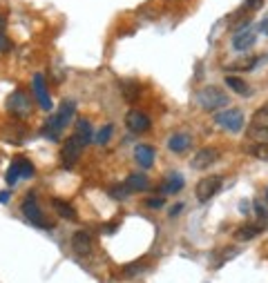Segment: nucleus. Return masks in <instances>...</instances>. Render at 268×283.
Wrapping results in <instances>:
<instances>
[{"instance_id":"9d476101","label":"nucleus","mask_w":268,"mask_h":283,"mask_svg":"<svg viewBox=\"0 0 268 283\" xmlns=\"http://www.w3.org/2000/svg\"><path fill=\"white\" fill-rule=\"evenodd\" d=\"M125 125H127V130L134 132V134H143L152 127V121H150L148 114L139 112V109H130L125 116Z\"/></svg>"},{"instance_id":"ddd939ff","label":"nucleus","mask_w":268,"mask_h":283,"mask_svg":"<svg viewBox=\"0 0 268 283\" xmlns=\"http://www.w3.org/2000/svg\"><path fill=\"white\" fill-rule=\"evenodd\" d=\"M154 147L152 145H137L134 147V158H137V163L141 165L143 170H148L154 165Z\"/></svg>"},{"instance_id":"20e7f679","label":"nucleus","mask_w":268,"mask_h":283,"mask_svg":"<svg viewBox=\"0 0 268 283\" xmlns=\"http://www.w3.org/2000/svg\"><path fill=\"white\" fill-rule=\"evenodd\" d=\"M85 143L81 140V136L78 134H74V136H70L65 140L63 150H60V165H63L65 170H72L76 165V161L81 158V152H83Z\"/></svg>"},{"instance_id":"4c0bfd02","label":"nucleus","mask_w":268,"mask_h":283,"mask_svg":"<svg viewBox=\"0 0 268 283\" xmlns=\"http://www.w3.org/2000/svg\"><path fill=\"white\" fill-rule=\"evenodd\" d=\"M9 196H11L9 192H0V203H7V201H9Z\"/></svg>"},{"instance_id":"e433bc0d","label":"nucleus","mask_w":268,"mask_h":283,"mask_svg":"<svg viewBox=\"0 0 268 283\" xmlns=\"http://www.w3.org/2000/svg\"><path fill=\"white\" fill-rule=\"evenodd\" d=\"M114 230H117V223H107V225H105V232H107V234H112Z\"/></svg>"},{"instance_id":"c85d7f7f","label":"nucleus","mask_w":268,"mask_h":283,"mask_svg":"<svg viewBox=\"0 0 268 283\" xmlns=\"http://www.w3.org/2000/svg\"><path fill=\"white\" fill-rule=\"evenodd\" d=\"M145 207H150V210H159V207H163V199H145Z\"/></svg>"},{"instance_id":"aec40b11","label":"nucleus","mask_w":268,"mask_h":283,"mask_svg":"<svg viewBox=\"0 0 268 283\" xmlns=\"http://www.w3.org/2000/svg\"><path fill=\"white\" fill-rule=\"evenodd\" d=\"M226 85L230 89L235 91V94H241V96H248L251 94V89H248V85L241 81V78H237V76H228L226 78Z\"/></svg>"},{"instance_id":"393cba45","label":"nucleus","mask_w":268,"mask_h":283,"mask_svg":"<svg viewBox=\"0 0 268 283\" xmlns=\"http://www.w3.org/2000/svg\"><path fill=\"white\" fill-rule=\"evenodd\" d=\"M239 250L241 248H233V250H226V252H219V256H215V261H212V266H215V268H221L224 266V263H226L228 259H235V256L237 254H239Z\"/></svg>"},{"instance_id":"412c9836","label":"nucleus","mask_w":268,"mask_h":283,"mask_svg":"<svg viewBox=\"0 0 268 283\" xmlns=\"http://www.w3.org/2000/svg\"><path fill=\"white\" fill-rule=\"evenodd\" d=\"M112 134H114V125H112V123H107V125H103L101 130L94 134V143H99V145H107V143H109V138H112Z\"/></svg>"},{"instance_id":"473e14b6","label":"nucleus","mask_w":268,"mask_h":283,"mask_svg":"<svg viewBox=\"0 0 268 283\" xmlns=\"http://www.w3.org/2000/svg\"><path fill=\"white\" fill-rule=\"evenodd\" d=\"M181 210H184V203H176V205L170 207V212H168V217H179Z\"/></svg>"},{"instance_id":"7ed1b4c3","label":"nucleus","mask_w":268,"mask_h":283,"mask_svg":"<svg viewBox=\"0 0 268 283\" xmlns=\"http://www.w3.org/2000/svg\"><path fill=\"white\" fill-rule=\"evenodd\" d=\"M20 210H23L25 219H27L32 225H36V227H47V230H52V227H54V225L50 223V221L42 217L40 205H38V201H36V194H34V192H29V194L25 196V199H23Z\"/></svg>"},{"instance_id":"4be33fe9","label":"nucleus","mask_w":268,"mask_h":283,"mask_svg":"<svg viewBox=\"0 0 268 283\" xmlns=\"http://www.w3.org/2000/svg\"><path fill=\"white\" fill-rule=\"evenodd\" d=\"M16 163H18V168H20V178H32L36 174V168H34V163L29 161V158L18 156Z\"/></svg>"},{"instance_id":"f704fd0d","label":"nucleus","mask_w":268,"mask_h":283,"mask_svg":"<svg viewBox=\"0 0 268 283\" xmlns=\"http://www.w3.org/2000/svg\"><path fill=\"white\" fill-rule=\"evenodd\" d=\"M259 32L268 36V16H266V18H264V20H261V22H259Z\"/></svg>"},{"instance_id":"58836bf2","label":"nucleus","mask_w":268,"mask_h":283,"mask_svg":"<svg viewBox=\"0 0 268 283\" xmlns=\"http://www.w3.org/2000/svg\"><path fill=\"white\" fill-rule=\"evenodd\" d=\"M264 196H266V199H268V187H266V194H264Z\"/></svg>"},{"instance_id":"c756f323","label":"nucleus","mask_w":268,"mask_h":283,"mask_svg":"<svg viewBox=\"0 0 268 283\" xmlns=\"http://www.w3.org/2000/svg\"><path fill=\"white\" fill-rule=\"evenodd\" d=\"M14 47L11 45V40H9V36H5V34H0V52H9V49Z\"/></svg>"},{"instance_id":"f8f14e48","label":"nucleus","mask_w":268,"mask_h":283,"mask_svg":"<svg viewBox=\"0 0 268 283\" xmlns=\"http://www.w3.org/2000/svg\"><path fill=\"white\" fill-rule=\"evenodd\" d=\"M72 248H74V252L76 254H81V256H85V254H90L92 252V248H94V243H92V237L87 234V232H76L74 237H72Z\"/></svg>"},{"instance_id":"b1692460","label":"nucleus","mask_w":268,"mask_h":283,"mask_svg":"<svg viewBox=\"0 0 268 283\" xmlns=\"http://www.w3.org/2000/svg\"><path fill=\"white\" fill-rule=\"evenodd\" d=\"M248 154L255 158H259V161H268V143H255L248 147Z\"/></svg>"},{"instance_id":"39448f33","label":"nucleus","mask_w":268,"mask_h":283,"mask_svg":"<svg viewBox=\"0 0 268 283\" xmlns=\"http://www.w3.org/2000/svg\"><path fill=\"white\" fill-rule=\"evenodd\" d=\"M215 123H217L219 127H224V130H228V132L235 134V132H241V127H243V114H241V109L228 107V109L217 112Z\"/></svg>"},{"instance_id":"cd10ccee","label":"nucleus","mask_w":268,"mask_h":283,"mask_svg":"<svg viewBox=\"0 0 268 283\" xmlns=\"http://www.w3.org/2000/svg\"><path fill=\"white\" fill-rule=\"evenodd\" d=\"M18 178H20V168H18V163L14 161L11 168L7 170V174H5V181H7V185H16Z\"/></svg>"},{"instance_id":"5701e85b","label":"nucleus","mask_w":268,"mask_h":283,"mask_svg":"<svg viewBox=\"0 0 268 283\" xmlns=\"http://www.w3.org/2000/svg\"><path fill=\"white\" fill-rule=\"evenodd\" d=\"M76 134L81 136L83 143L87 145L90 140H92V127H90V121H85V119L78 121V123H76Z\"/></svg>"},{"instance_id":"72a5a7b5","label":"nucleus","mask_w":268,"mask_h":283,"mask_svg":"<svg viewBox=\"0 0 268 283\" xmlns=\"http://www.w3.org/2000/svg\"><path fill=\"white\" fill-rule=\"evenodd\" d=\"M255 212H257V217H259L261 221H264V225H266V210L259 205V203H255Z\"/></svg>"},{"instance_id":"a878e982","label":"nucleus","mask_w":268,"mask_h":283,"mask_svg":"<svg viewBox=\"0 0 268 283\" xmlns=\"http://www.w3.org/2000/svg\"><path fill=\"white\" fill-rule=\"evenodd\" d=\"M123 87H121V91H123V96L127 98V101H134V98L139 96V85L137 83H132V81H125V83H121Z\"/></svg>"},{"instance_id":"0eeeda50","label":"nucleus","mask_w":268,"mask_h":283,"mask_svg":"<svg viewBox=\"0 0 268 283\" xmlns=\"http://www.w3.org/2000/svg\"><path fill=\"white\" fill-rule=\"evenodd\" d=\"M224 185V178L221 176H204L201 181L197 183V187H194V194H197V201L201 203H206V201H210L212 196H215L219 190H221Z\"/></svg>"},{"instance_id":"c9c22d12","label":"nucleus","mask_w":268,"mask_h":283,"mask_svg":"<svg viewBox=\"0 0 268 283\" xmlns=\"http://www.w3.org/2000/svg\"><path fill=\"white\" fill-rule=\"evenodd\" d=\"M5 27H7V16L0 14V34H5Z\"/></svg>"},{"instance_id":"bb28decb","label":"nucleus","mask_w":268,"mask_h":283,"mask_svg":"<svg viewBox=\"0 0 268 283\" xmlns=\"http://www.w3.org/2000/svg\"><path fill=\"white\" fill-rule=\"evenodd\" d=\"M130 194H132V192H130V187H127L125 183H121V185H117V187L109 190V196H112V199H117V201H125Z\"/></svg>"},{"instance_id":"2f4dec72","label":"nucleus","mask_w":268,"mask_h":283,"mask_svg":"<svg viewBox=\"0 0 268 283\" xmlns=\"http://www.w3.org/2000/svg\"><path fill=\"white\" fill-rule=\"evenodd\" d=\"M246 7L248 9H261V7H264V0H246Z\"/></svg>"},{"instance_id":"a211bd4d","label":"nucleus","mask_w":268,"mask_h":283,"mask_svg":"<svg viewBox=\"0 0 268 283\" xmlns=\"http://www.w3.org/2000/svg\"><path fill=\"white\" fill-rule=\"evenodd\" d=\"M253 130H264V132H268V105H264V107H259L257 112L253 114Z\"/></svg>"},{"instance_id":"f3484780","label":"nucleus","mask_w":268,"mask_h":283,"mask_svg":"<svg viewBox=\"0 0 268 283\" xmlns=\"http://www.w3.org/2000/svg\"><path fill=\"white\" fill-rule=\"evenodd\" d=\"M125 185L130 187V192H145L150 187V181L145 174H130L125 181Z\"/></svg>"},{"instance_id":"9b49d317","label":"nucleus","mask_w":268,"mask_h":283,"mask_svg":"<svg viewBox=\"0 0 268 283\" xmlns=\"http://www.w3.org/2000/svg\"><path fill=\"white\" fill-rule=\"evenodd\" d=\"M255 40H257V34L253 32V29H237L235 36H233V49L235 52H246V49H251L255 45Z\"/></svg>"},{"instance_id":"f03ea898","label":"nucleus","mask_w":268,"mask_h":283,"mask_svg":"<svg viewBox=\"0 0 268 283\" xmlns=\"http://www.w3.org/2000/svg\"><path fill=\"white\" fill-rule=\"evenodd\" d=\"M228 94L224 89L215 87V85H206L197 91V105L206 112H219L228 105Z\"/></svg>"},{"instance_id":"6ab92c4d","label":"nucleus","mask_w":268,"mask_h":283,"mask_svg":"<svg viewBox=\"0 0 268 283\" xmlns=\"http://www.w3.org/2000/svg\"><path fill=\"white\" fill-rule=\"evenodd\" d=\"M52 205L56 207V212H58L63 219H67V221H76V210L70 205V203H65V201H60V199H54Z\"/></svg>"},{"instance_id":"dca6fc26","label":"nucleus","mask_w":268,"mask_h":283,"mask_svg":"<svg viewBox=\"0 0 268 283\" xmlns=\"http://www.w3.org/2000/svg\"><path fill=\"white\" fill-rule=\"evenodd\" d=\"M181 187H184V176L176 174V172H174V174H170V176H168V181L159 187V192H161V194H176Z\"/></svg>"},{"instance_id":"4468645a","label":"nucleus","mask_w":268,"mask_h":283,"mask_svg":"<svg viewBox=\"0 0 268 283\" xmlns=\"http://www.w3.org/2000/svg\"><path fill=\"white\" fill-rule=\"evenodd\" d=\"M190 145H192V136H190V134H184V132L172 134V136L168 138V147H170V152H174V154L188 152V150H190Z\"/></svg>"},{"instance_id":"f257e3e1","label":"nucleus","mask_w":268,"mask_h":283,"mask_svg":"<svg viewBox=\"0 0 268 283\" xmlns=\"http://www.w3.org/2000/svg\"><path fill=\"white\" fill-rule=\"evenodd\" d=\"M74 112H76V103L74 101H65L63 105H60L58 114L52 116V119L45 123V127H42V136H47V138H52V140H58L60 132H63L67 125H70V121H72V116H74Z\"/></svg>"},{"instance_id":"423d86ee","label":"nucleus","mask_w":268,"mask_h":283,"mask_svg":"<svg viewBox=\"0 0 268 283\" xmlns=\"http://www.w3.org/2000/svg\"><path fill=\"white\" fill-rule=\"evenodd\" d=\"M29 109H32V103H29V96L25 94L23 89H16L14 94L7 98V112L16 119H27L29 116Z\"/></svg>"},{"instance_id":"7c9ffc66","label":"nucleus","mask_w":268,"mask_h":283,"mask_svg":"<svg viewBox=\"0 0 268 283\" xmlns=\"http://www.w3.org/2000/svg\"><path fill=\"white\" fill-rule=\"evenodd\" d=\"M143 270V266L141 263H132V266H127L125 268V276H132V274H139Z\"/></svg>"},{"instance_id":"6e6552de","label":"nucleus","mask_w":268,"mask_h":283,"mask_svg":"<svg viewBox=\"0 0 268 283\" xmlns=\"http://www.w3.org/2000/svg\"><path fill=\"white\" fill-rule=\"evenodd\" d=\"M32 87H34L36 101H38V107L42 109V112H50V109L54 107V103L50 98V91H47V83H45V76H42V74H34Z\"/></svg>"},{"instance_id":"2eb2a0df","label":"nucleus","mask_w":268,"mask_h":283,"mask_svg":"<svg viewBox=\"0 0 268 283\" xmlns=\"http://www.w3.org/2000/svg\"><path fill=\"white\" fill-rule=\"evenodd\" d=\"M261 232H264V225H259V223H248V225L239 227V230L235 232V237L239 239V241H251V239L259 237Z\"/></svg>"},{"instance_id":"1a4fd4ad","label":"nucleus","mask_w":268,"mask_h":283,"mask_svg":"<svg viewBox=\"0 0 268 283\" xmlns=\"http://www.w3.org/2000/svg\"><path fill=\"white\" fill-rule=\"evenodd\" d=\"M219 156H221V152L217 147H204V150H199L192 156L190 165H192V170H208L210 165H215L219 161Z\"/></svg>"}]
</instances>
